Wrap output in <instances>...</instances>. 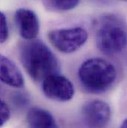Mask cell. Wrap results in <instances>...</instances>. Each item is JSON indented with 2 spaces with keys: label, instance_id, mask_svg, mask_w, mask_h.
I'll use <instances>...</instances> for the list:
<instances>
[{
  "label": "cell",
  "instance_id": "3",
  "mask_svg": "<svg viewBox=\"0 0 127 128\" xmlns=\"http://www.w3.org/2000/svg\"><path fill=\"white\" fill-rule=\"evenodd\" d=\"M96 44L106 54L121 53L127 46V30L116 16L108 15L101 19L96 34Z\"/></svg>",
  "mask_w": 127,
  "mask_h": 128
},
{
  "label": "cell",
  "instance_id": "12",
  "mask_svg": "<svg viewBox=\"0 0 127 128\" xmlns=\"http://www.w3.org/2000/svg\"><path fill=\"white\" fill-rule=\"evenodd\" d=\"M0 124L1 126H3L6 122H7V121L9 120L10 117V110L8 107V106L7 105V104L4 101L1 100V104H0Z\"/></svg>",
  "mask_w": 127,
  "mask_h": 128
},
{
  "label": "cell",
  "instance_id": "7",
  "mask_svg": "<svg viewBox=\"0 0 127 128\" xmlns=\"http://www.w3.org/2000/svg\"><path fill=\"white\" fill-rule=\"evenodd\" d=\"M14 20L20 36L25 40L35 39L39 32L37 15L30 9L19 8L14 15Z\"/></svg>",
  "mask_w": 127,
  "mask_h": 128
},
{
  "label": "cell",
  "instance_id": "4",
  "mask_svg": "<svg viewBox=\"0 0 127 128\" xmlns=\"http://www.w3.org/2000/svg\"><path fill=\"white\" fill-rule=\"evenodd\" d=\"M50 42L59 52L70 54L83 46L88 39L87 32L80 27L53 30L48 33Z\"/></svg>",
  "mask_w": 127,
  "mask_h": 128
},
{
  "label": "cell",
  "instance_id": "6",
  "mask_svg": "<svg viewBox=\"0 0 127 128\" xmlns=\"http://www.w3.org/2000/svg\"><path fill=\"white\" fill-rule=\"evenodd\" d=\"M109 105L101 100H93L86 103L82 110L85 124L89 128H103L111 118Z\"/></svg>",
  "mask_w": 127,
  "mask_h": 128
},
{
  "label": "cell",
  "instance_id": "5",
  "mask_svg": "<svg viewBox=\"0 0 127 128\" xmlns=\"http://www.w3.org/2000/svg\"><path fill=\"white\" fill-rule=\"evenodd\" d=\"M42 89L48 98L59 102L68 101L74 96L73 84L67 78L57 73L46 78L42 81Z\"/></svg>",
  "mask_w": 127,
  "mask_h": 128
},
{
  "label": "cell",
  "instance_id": "13",
  "mask_svg": "<svg viewBox=\"0 0 127 128\" xmlns=\"http://www.w3.org/2000/svg\"><path fill=\"white\" fill-rule=\"evenodd\" d=\"M121 128H127V119L124 120V122L122 123Z\"/></svg>",
  "mask_w": 127,
  "mask_h": 128
},
{
  "label": "cell",
  "instance_id": "11",
  "mask_svg": "<svg viewBox=\"0 0 127 128\" xmlns=\"http://www.w3.org/2000/svg\"><path fill=\"white\" fill-rule=\"evenodd\" d=\"M9 35V31H8V26L6 16L4 13L0 14V41L1 43L4 42Z\"/></svg>",
  "mask_w": 127,
  "mask_h": 128
},
{
  "label": "cell",
  "instance_id": "2",
  "mask_svg": "<svg viewBox=\"0 0 127 128\" xmlns=\"http://www.w3.org/2000/svg\"><path fill=\"white\" fill-rule=\"evenodd\" d=\"M78 78L87 91L99 93L107 90L115 83L117 70L111 62L100 58H92L81 64Z\"/></svg>",
  "mask_w": 127,
  "mask_h": 128
},
{
  "label": "cell",
  "instance_id": "8",
  "mask_svg": "<svg viewBox=\"0 0 127 128\" xmlns=\"http://www.w3.org/2000/svg\"><path fill=\"white\" fill-rule=\"evenodd\" d=\"M1 80L3 84L15 88H22L24 86L23 75L15 64L7 57L1 56Z\"/></svg>",
  "mask_w": 127,
  "mask_h": 128
},
{
  "label": "cell",
  "instance_id": "1",
  "mask_svg": "<svg viewBox=\"0 0 127 128\" xmlns=\"http://www.w3.org/2000/svg\"><path fill=\"white\" fill-rule=\"evenodd\" d=\"M20 60L29 76L35 81H43L57 73L58 61L51 49L39 40L25 42L19 50Z\"/></svg>",
  "mask_w": 127,
  "mask_h": 128
},
{
  "label": "cell",
  "instance_id": "10",
  "mask_svg": "<svg viewBox=\"0 0 127 128\" xmlns=\"http://www.w3.org/2000/svg\"><path fill=\"white\" fill-rule=\"evenodd\" d=\"M80 0H46L45 5L50 10L67 11L76 8Z\"/></svg>",
  "mask_w": 127,
  "mask_h": 128
},
{
  "label": "cell",
  "instance_id": "9",
  "mask_svg": "<svg viewBox=\"0 0 127 128\" xmlns=\"http://www.w3.org/2000/svg\"><path fill=\"white\" fill-rule=\"evenodd\" d=\"M28 128H58L52 114L39 107H33L27 114Z\"/></svg>",
  "mask_w": 127,
  "mask_h": 128
},
{
  "label": "cell",
  "instance_id": "14",
  "mask_svg": "<svg viewBox=\"0 0 127 128\" xmlns=\"http://www.w3.org/2000/svg\"><path fill=\"white\" fill-rule=\"evenodd\" d=\"M124 1H127V0H124Z\"/></svg>",
  "mask_w": 127,
  "mask_h": 128
}]
</instances>
